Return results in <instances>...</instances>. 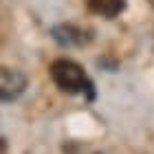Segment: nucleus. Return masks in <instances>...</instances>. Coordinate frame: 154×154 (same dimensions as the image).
<instances>
[{
  "label": "nucleus",
  "instance_id": "nucleus-1",
  "mask_svg": "<svg viewBox=\"0 0 154 154\" xmlns=\"http://www.w3.org/2000/svg\"><path fill=\"white\" fill-rule=\"evenodd\" d=\"M48 73H51L55 86L60 90H64V93H68V95H88V99L95 97L93 82H90V77L86 75V71L77 62L60 57L51 64Z\"/></svg>",
  "mask_w": 154,
  "mask_h": 154
},
{
  "label": "nucleus",
  "instance_id": "nucleus-2",
  "mask_svg": "<svg viewBox=\"0 0 154 154\" xmlns=\"http://www.w3.org/2000/svg\"><path fill=\"white\" fill-rule=\"evenodd\" d=\"M26 90V75L18 68L0 66V101H13Z\"/></svg>",
  "mask_w": 154,
  "mask_h": 154
},
{
  "label": "nucleus",
  "instance_id": "nucleus-3",
  "mask_svg": "<svg viewBox=\"0 0 154 154\" xmlns=\"http://www.w3.org/2000/svg\"><path fill=\"white\" fill-rule=\"evenodd\" d=\"M51 35L62 46H84L90 42V31L75 24H57L51 29Z\"/></svg>",
  "mask_w": 154,
  "mask_h": 154
},
{
  "label": "nucleus",
  "instance_id": "nucleus-4",
  "mask_svg": "<svg viewBox=\"0 0 154 154\" xmlns=\"http://www.w3.org/2000/svg\"><path fill=\"white\" fill-rule=\"evenodd\" d=\"M88 7L101 18H117L125 9V0H88Z\"/></svg>",
  "mask_w": 154,
  "mask_h": 154
},
{
  "label": "nucleus",
  "instance_id": "nucleus-5",
  "mask_svg": "<svg viewBox=\"0 0 154 154\" xmlns=\"http://www.w3.org/2000/svg\"><path fill=\"white\" fill-rule=\"evenodd\" d=\"M0 154H7V145H5L2 139H0Z\"/></svg>",
  "mask_w": 154,
  "mask_h": 154
},
{
  "label": "nucleus",
  "instance_id": "nucleus-6",
  "mask_svg": "<svg viewBox=\"0 0 154 154\" xmlns=\"http://www.w3.org/2000/svg\"><path fill=\"white\" fill-rule=\"evenodd\" d=\"M148 2H150V5H152V7H154V0H148Z\"/></svg>",
  "mask_w": 154,
  "mask_h": 154
}]
</instances>
